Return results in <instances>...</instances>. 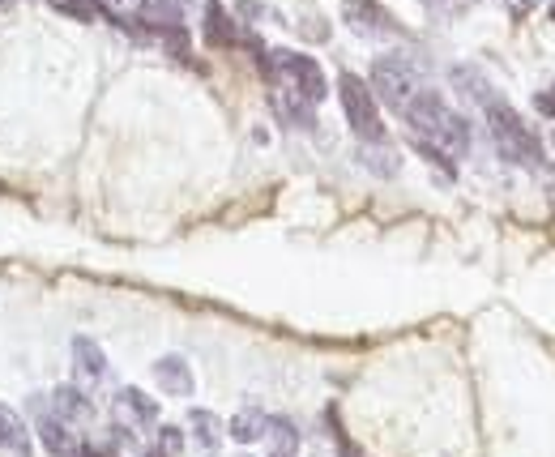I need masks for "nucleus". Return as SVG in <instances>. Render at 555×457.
Masks as SVG:
<instances>
[{
  "label": "nucleus",
  "instance_id": "obj_1",
  "mask_svg": "<svg viewBox=\"0 0 555 457\" xmlns=\"http://www.w3.org/2000/svg\"><path fill=\"white\" fill-rule=\"evenodd\" d=\"M406 124L419 133V141H427V146H436L440 154H449V159H457V154L470 150V124L453 112L449 103L440 99V94L432 90H415L402 107Z\"/></svg>",
  "mask_w": 555,
  "mask_h": 457
},
{
  "label": "nucleus",
  "instance_id": "obj_2",
  "mask_svg": "<svg viewBox=\"0 0 555 457\" xmlns=\"http://www.w3.org/2000/svg\"><path fill=\"white\" fill-rule=\"evenodd\" d=\"M483 112H487L491 133H496V146L504 150V159H513V163H530V167L547 163V150H543V141H538V133L513 112L509 103L500 99V94L483 103Z\"/></svg>",
  "mask_w": 555,
  "mask_h": 457
},
{
  "label": "nucleus",
  "instance_id": "obj_3",
  "mask_svg": "<svg viewBox=\"0 0 555 457\" xmlns=\"http://www.w3.org/2000/svg\"><path fill=\"white\" fill-rule=\"evenodd\" d=\"M338 94H342V112H346V124L355 129V137L380 146V141H385V120H380V107H376L372 86L359 82L355 73H342L338 77Z\"/></svg>",
  "mask_w": 555,
  "mask_h": 457
},
{
  "label": "nucleus",
  "instance_id": "obj_4",
  "mask_svg": "<svg viewBox=\"0 0 555 457\" xmlns=\"http://www.w3.org/2000/svg\"><path fill=\"white\" fill-rule=\"evenodd\" d=\"M269 65L274 69H265L269 77H282L299 99L304 103H325V73H321V65H316L312 56H304V52H269Z\"/></svg>",
  "mask_w": 555,
  "mask_h": 457
},
{
  "label": "nucleus",
  "instance_id": "obj_5",
  "mask_svg": "<svg viewBox=\"0 0 555 457\" xmlns=\"http://www.w3.org/2000/svg\"><path fill=\"white\" fill-rule=\"evenodd\" d=\"M419 90V69L406 56H380L372 65V94H380L385 103H393L402 112L406 99Z\"/></svg>",
  "mask_w": 555,
  "mask_h": 457
},
{
  "label": "nucleus",
  "instance_id": "obj_6",
  "mask_svg": "<svg viewBox=\"0 0 555 457\" xmlns=\"http://www.w3.org/2000/svg\"><path fill=\"white\" fill-rule=\"evenodd\" d=\"M342 13H346V22H351L355 35H385V30L398 26L385 9L376 5V0H346Z\"/></svg>",
  "mask_w": 555,
  "mask_h": 457
},
{
  "label": "nucleus",
  "instance_id": "obj_7",
  "mask_svg": "<svg viewBox=\"0 0 555 457\" xmlns=\"http://www.w3.org/2000/svg\"><path fill=\"white\" fill-rule=\"evenodd\" d=\"M39 440L52 457H82V440H77L69 423L56 419V415H39Z\"/></svg>",
  "mask_w": 555,
  "mask_h": 457
},
{
  "label": "nucleus",
  "instance_id": "obj_8",
  "mask_svg": "<svg viewBox=\"0 0 555 457\" xmlns=\"http://www.w3.org/2000/svg\"><path fill=\"white\" fill-rule=\"evenodd\" d=\"M154 381L163 393H171V398H188V393H193V368H188V359H180V355H163L154 364Z\"/></svg>",
  "mask_w": 555,
  "mask_h": 457
},
{
  "label": "nucleus",
  "instance_id": "obj_9",
  "mask_svg": "<svg viewBox=\"0 0 555 457\" xmlns=\"http://www.w3.org/2000/svg\"><path fill=\"white\" fill-rule=\"evenodd\" d=\"M73 368L82 376V385H99L107 376V355L94 338H73Z\"/></svg>",
  "mask_w": 555,
  "mask_h": 457
},
{
  "label": "nucleus",
  "instance_id": "obj_10",
  "mask_svg": "<svg viewBox=\"0 0 555 457\" xmlns=\"http://www.w3.org/2000/svg\"><path fill=\"white\" fill-rule=\"evenodd\" d=\"M116 411H120V419H129L133 428H150V423L158 419L154 398H146L141 389H120L116 393Z\"/></svg>",
  "mask_w": 555,
  "mask_h": 457
},
{
  "label": "nucleus",
  "instance_id": "obj_11",
  "mask_svg": "<svg viewBox=\"0 0 555 457\" xmlns=\"http://www.w3.org/2000/svg\"><path fill=\"white\" fill-rule=\"evenodd\" d=\"M265 436H269V445H274V453L269 457H295V449H299V428L291 419H282V415H274L265 423Z\"/></svg>",
  "mask_w": 555,
  "mask_h": 457
},
{
  "label": "nucleus",
  "instance_id": "obj_12",
  "mask_svg": "<svg viewBox=\"0 0 555 457\" xmlns=\"http://www.w3.org/2000/svg\"><path fill=\"white\" fill-rule=\"evenodd\" d=\"M0 449H13L18 457H30V445H26V428L18 411H9L5 402H0Z\"/></svg>",
  "mask_w": 555,
  "mask_h": 457
},
{
  "label": "nucleus",
  "instance_id": "obj_13",
  "mask_svg": "<svg viewBox=\"0 0 555 457\" xmlns=\"http://www.w3.org/2000/svg\"><path fill=\"white\" fill-rule=\"evenodd\" d=\"M52 406H56V419H65V423H77V419H90V398L86 393H77V389H56L52 393Z\"/></svg>",
  "mask_w": 555,
  "mask_h": 457
},
{
  "label": "nucleus",
  "instance_id": "obj_14",
  "mask_svg": "<svg viewBox=\"0 0 555 457\" xmlns=\"http://www.w3.org/2000/svg\"><path fill=\"white\" fill-rule=\"evenodd\" d=\"M205 39L210 43H235V26H231V18H227V9L218 5V0H210L205 5Z\"/></svg>",
  "mask_w": 555,
  "mask_h": 457
},
{
  "label": "nucleus",
  "instance_id": "obj_15",
  "mask_svg": "<svg viewBox=\"0 0 555 457\" xmlns=\"http://www.w3.org/2000/svg\"><path fill=\"white\" fill-rule=\"evenodd\" d=\"M453 86L466 94V99H479V103H487V99H496V90L487 86V77L479 73V69H470V65H462V69H453Z\"/></svg>",
  "mask_w": 555,
  "mask_h": 457
},
{
  "label": "nucleus",
  "instance_id": "obj_16",
  "mask_svg": "<svg viewBox=\"0 0 555 457\" xmlns=\"http://www.w3.org/2000/svg\"><path fill=\"white\" fill-rule=\"evenodd\" d=\"M265 423H269V415H261V411H240L231 419V436L240 440V445H252L257 436H265Z\"/></svg>",
  "mask_w": 555,
  "mask_h": 457
},
{
  "label": "nucleus",
  "instance_id": "obj_17",
  "mask_svg": "<svg viewBox=\"0 0 555 457\" xmlns=\"http://www.w3.org/2000/svg\"><path fill=\"white\" fill-rule=\"evenodd\" d=\"M188 423H193V432L205 449H218V440H222V428H218V419L210 411H188Z\"/></svg>",
  "mask_w": 555,
  "mask_h": 457
},
{
  "label": "nucleus",
  "instance_id": "obj_18",
  "mask_svg": "<svg viewBox=\"0 0 555 457\" xmlns=\"http://www.w3.org/2000/svg\"><path fill=\"white\" fill-rule=\"evenodd\" d=\"M359 159L368 163V167H376L380 176H393V171H398V159H393V154H380V150H372V146H363Z\"/></svg>",
  "mask_w": 555,
  "mask_h": 457
},
{
  "label": "nucleus",
  "instance_id": "obj_19",
  "mask_svg": "<svg viewBox=\"0 0 555 457\" xmlns=\"http://www.w3.org/2000/svg\"><path fill=\"white\" fill-rule=\"evenodd\" d=\"M154 18L167 22V26H180V18H184V0H154Z\"/></svg>",
  "mask_w": 555,
  "mask_h": 457
},
{
  "label": "nucleus",
  "instance_id": "obj_20",
  "mask_svg": "<svg viewBox=\"0 0 555 457\" xmlns=\"http://www.w3.org/2000/svg\"><path fill=\"white\" fill-rule=\"evenodd\" d=\"M60 9H65L69 18H82V22L99 18V5H90V0H60Z\"/></svg>",
  "mask_w": 555,
  "mask_h": 457
},
{
  "label": "nucleus",
  "instance_id": "obj_21",
  "mask_svg": "<svg viewBox=\"0 0 555 457\" xmlns=\"http://www.w3.org/2000/svg\"><path fill=\"white\" fill-rule=\"evenodd\" d=\"M158 449H163L167 457H171V453H180V449H184L180 428H163V432H158Z\"/></svg>",
  "mask_w": 555,
  "mask_h": 457
},
{
  "label": "nucleus",
  "instance_id": "obj_22",
  "mask_svg": "<svg viewBox=\"0 0 555 457\" xmlns=\"http://www.w3.org/2000/svg\"><path fill=\"white\" fill-rule=\"evenodd\" d=\"M534 107H538V112H543L547 120H555V86L538 90V94H534Z\"/></svg>",
  "mask_w": 555,
  "mask_h": 457
},
{
  "label": "nucleus",
  "instance_id": "obj_23",
  "mask_svg": "<svg viewBox=\"0 0 555 457\" xmlns=\"http://www.w3.org/2000/svg\"><path fill=\"white\" fill-rule=\"evenodd\" d=\"M504 5H513V9H534V5H543V0H504Z\"/></svg>",
  "mask_w": 555,
  "mask_h": 457
},
{
  "label": "nucleus",
  "instance_id": "obj_24",
  "mask_svg": "<svg viewBox=\"0 0 555 457\" xmlns=\"http://www.w3.org/2000/svg\"><path fill=\"white\" fill-rule=\"evenodd\" d=\"M86 457H111L107 449H86Z\"/></svg>",
  "mask_w": 555,
  "mask_h": 457
},
{
  "label": "nucleus",
  "instance_id": "obj_25",
  "mask_svg": "<svg viewBox=\"0 0 555 457\" xmlns=\"http://www.w3.org/2000/svg\"><path fill=\"white\" fill-rule=\"evenodd\" d=\"M146 457H167V453H163V449H154V453H146Z\"/></svg>",
  "mask_w": 555,
  "mask_h": 457
},
{
  "label": "nucleus",
  "instance_id": "obj_26",
  "mask_svg": "<svg viewBox=\"0 0 555 457\" xmlns=\"http://www.w3.org/2000/svg\"><path fill=\"white\" fill-rule=\"evenodd\" d=\"M551 22H555V0H551Z\"/></svg>",
  "mask_w": 555,
  "mask_h": 457
},
{
  "label": "nucleus",
  "instance_id": "obj_27",
  "mask_svg": "<svg viewBox=\"0 0 555 457\" xmlns=\"http://www.w3.org/2000/svg\"><path fill=\"white\" fill-rule=\"evenodd\" d=\"M120 5H137V0H120Z\"/></svg>",
  "mask_w": 555,
  "mask_h": 457
},
{
  "label": "nucleus",
  "instance_id": "obj_28",
  "mask_svg": "<svg viewBox=\"0 0 555 457\" xmlns=\"http://www.w3.org/2000/svg\"><path fill=\"white\" fill-rule=\"evenodd\" d=\"M423 5H440V0H423Z\"/></svg>",
  "mask_w": 555,
  "mask_h": 457
}]
</instances>
